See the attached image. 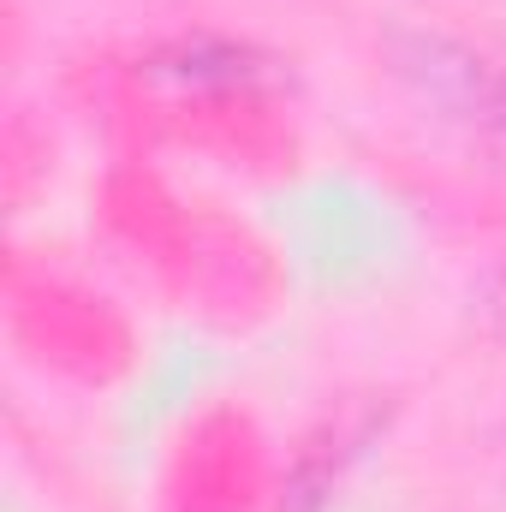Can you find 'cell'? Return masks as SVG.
Listing matches in <instances>:
<instances>
[{
	"instance_id": "6da1fadb",
	"label": "cell",
	"mask_w": 506,
	"mask_h": 512,
	"mask_svg": "<svg viewBox=\"0 0 506 512\" xmlns=\"http://www.w3.org/2000/svg\"><path fill=\"white\" fill-rule=\"evenodd\" d=\"M489 316H495V328L506 334V268L495 274V286H489Z\"/></svg>"
}]
</instances>
